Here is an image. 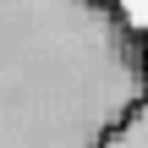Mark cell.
I'll return each mask as SVG.
<instances>
[{"label": "cell", "mask_w": 148, "mask_h": 148, "mask_svg": "<svg viewBox=\"0 0 148 148\" xmlns=\"http://www.w3.org/2000/svg\"><path fill=\"white\" fill-rule=\"evenodd\" d=\"M137 99L143 27L121 0H0V148H99Z\"/></svg>", "instance_id": "cell-1"}, {"label": "cell", "mask_w": 148, "mask_h": 148, "mask_svg": "<svg viewBox=\"0 0 148 148\" xmlns=\"http://www.w3.org/2000/svg\"><path fill=\"white\" fill-rule=\"evenodd\" d=\"M99 148H148V99H137L110 132H104V143Z\"/></svg>", "instance_id": "cell-2"}, {"label": "cell", "mask_w": 148, "mask_h": 148, "mask_svg": "<svg viewBox=\"0 0 148 148\" xmlns=\"http://www.w3.org/2000/svg\"><path fill=\"white\" fill-rule=\"evenodd\" d=\"M143 71H148V27H143Z\"/></svg>", "instance_id": "cell-3"}]
</instances>
